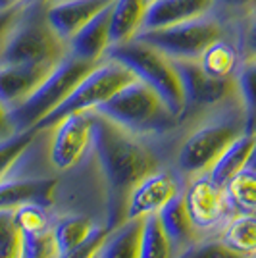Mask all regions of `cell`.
<instances>
[{
    "label": "cell",
    "mask_w": 256,
    "mask_h": 258,
    "mask_svg": "<svg viewBox=\"0 0 256 258\" xmlns=\"http://www.w3.org/2000/svg\"><path fill=\"white\" fill-rule=\"evenodd\" d=\"M177 133L164 137L137 135L93 110V143L89 154L95 158L106 189L110 212L106 229H114L125 220L127 199L135 185L158 168L171 164L164 160V145L177 141Z\"/></svg>",
    "instance_id": "1"
},
{
    "label": "cell",
    "mask_w": 256,
    "mask_h": 258,
    "mask_svg": "<svg viewBox=\"0 0 256 258\" xmlns=\"http://www.w3.org/2000/svg\"><path fill=\"white\" fill-rule=\"evenodd\" d=\"M245 133V106L237 95L220 106L181 121L171 166L185 181L208 173L220 156Z\"/></svg>",
    "instance_id": "2"
},
{
    "label": "cell",
    "mask_w": 256,
    "mask_h": 258,
    "mask_svg": "<svg viewBox=\"0 0 256 258\" xmlns=\"http://www.w3.org/2000/svg\"><path fill=\"white\" fill-rule=\"evenodd\" d=\"M68 43L46 18V2L27 0L0 44V64H58Z\"/></svg>",
    "instance_id": "3"
},
{
    "label": "cell",
    "mask_w": 256,
    "mask_h": 258,
    "mask_svg": "<svg viewBox=\"0 0 256 258\" xmlns=\"http://www.w3.org/2000/svg\"><path fill=\"white\" fill-rule=\"evenodd\" d=\"M95 112L137 135H175L181 125L179 118L171 114L160 95L141 79H135L117 91Z\"/></svg>",
    "instance_id": "4"
},
{
    "label": "cell",
    "mask_w": 256,
    "mask_h": 258,
    "mask_svg": "<svg viewBox=\"0 0 256 258\" xmlns=\"http://www.w3.org/2000/svg\"><path fill=\"white\" fill-rule=\"evenodd\" d=\"M106 56L121 62L133 72V76L137 79L152 87L168 104L171 114L181 121V116L185 112V95H183L181 77L170 56H166L162 50L154 48L149 43H143L139 39L110 46Z\"/></svg>",
    "instance_id": "5"
},
{
    "label": "cell",
    "mask_w": 256,
    "mask_h": 258,
    "mask_svg": "<svg viewBox=\"0 0 256 258\" xmlns=\"http://www.w3.org/2000/svg\"><path fill=\"white\" fill-rule=\"evenodd\" d=\"M98 62H89L81 60L74 54H66L64 58L56 64L48 77L41 85L35 89L31 97L25 102H22L18 108L8 112L12 131H25V129L35 127L43 118H46L52 110L60 106L70 93L74 91L77 83L95 68Z\"/></svg>",
    "instance_id": "6"
},
{
    "label": "cell",
    "mask_w": 256,
    "mask_h": 258,
    "mask_svg": "<svg viewBox=\"0 0 256 258\" xmlns=\"http://www.w3.org/2000/svg\"><path fill=\"white\" fill-rule=\"evenodd\" d=\"M135 79L137 77L133 76V72L129 68L106 56L77 83V87L60 106L52 110L46 118H43L35 125V129L52 127L62 118L75 114V112L96 110L100 104H104L108 98H112L117 91H121Z\"/></svg>",
    "instance_id": "7"
},
{
    "label": "cell",
    "mask_w": 256,
    "mask_h": 258,
    "mask_svg": "<svg viewBox=\"0 0 256 258\" xmlns=\"http://www.w3.org/2000/svg\"><path fill=\"white\" fill-rule=\"evenodd\" d=\"M229 29L235 27H227L214 14H206L203 18L173 23L168 27L141 31L137 39L152 44L171 60H199L201 54Z\"/></svg>",
    "instance_id": "8"
},
{
    "label": "cell",
    "mask_w": 256,
    "mask_h": 258,
    "mask_svg": "<svg viewBox=\"0 0 256 258\" xmlns=\"http://www.w3.org/2000/svg\"><path fill=\"white\" fill-rule=\"evenodd\" d=\"M173 64L181 77L185 95V112L181 121L195 118L206 110H212L239 95L237 77L220 79L208 76L201 68L199 60H173Z\"/></svg>",
    "instance_id": "9"
},
{
    "label": "cell",
    "mask_w": 256,
    "mask_h": 258,
    "mask_svg": "<svg viewBox=\"0 0 256 258\" xmlns=\"http://www.w3.org/2000/svg\"><path fill=\"white\" fill-rule=\"evenodd\" d=\"M93 143V110L75 112L50 127L48 158L58 173L75 170L91 151Z\"/></svg>",
    "instance_id": "10"
},
{
    "label": "cell",
    "mask_w": 256,
    "mask_h": 258,
    "mask_svg": "<svg viewBox=\"0 0 256 258\" xmlns=\"http://www.w3.org/2000/svg\"><path fill=\"white\" fill-rule=\"evenodd\" d=\"M185 203L201 235H218L225 222L237 214L227 199V191L216 185L208 173L197 175L183 187Z\"/></svg>",
    "instance_id": "11"
},
{
    "label": "cell",
    "mask_w": 256,
    "mask_h": 258,
    "mask_svg": "<svg viewBox=\"0 0 256 258\" xmlns=\"http://www.w3.org/2000/svg\"><path fill=\"white\" fill-rule=\"evenodd\" d=\"M183 187H185V179L177 173V170L171 164L162 166L135 185V189L131 191L127 199L125 220L156 214Z\"/></svg>",
    "instance_id": "12"
},
{
    "label": "cell",
    "mask_w": 256,
    "mask_h": 258,
    "mask_svg": "<svg viewBox=\"0 0 256 258\" xmlns=\"http://www.w3.org/2000/svg\"><path fill=\"white\" fill-rule=\"evenodd\" d=\"M56 64H0V104L8 112L35 93Z\"/></svg>",
    "instance_id": "13"
},
{
    "label": "cell",
    "mask_w": 256,
    "mask_h": 258,
    "mask_svg": "<svg viewBox=\"0 0 256 258\" xmlns=\"http://www.w3.org/2000/svg\"><path fill=\"white\" fill-rule=\"evenodd\" d=\"M114 0H54L46 4V18L54 31L68 43L75 33L83 29L98 12H102Z\"/></svg>",
    "instance_id": "14"
},
{
    "label": "cell",
    "mask_w": 256,
    "mask_h": 258,
    "mask_svg": "<svg viewBox=\"0 0 256 258\" xmlns=\"http://www.w3.org/2000/svg\"><path fill=\"white\" fill-rule=\"evenodd\" d=\"M156 214H158V220H160V226L164 229V233H166L168 241H170L173 256L177 252H181L185 247H189L193 241L203 237L199 233L197 226L193 224V218L189 214L187 203H185L183 189L173 195Z\"/></svg>",
    "instance_id": "15"
},
{
    "label": "cell",
    "mask_w": 256,
    "mask_h": 258,
    "mask_svg": "<svg viewBox=\"0 0 256 258\" xmlns=\"http://www.w3.org/2000/svg\"><path fill=\"white\" fill-rule=\"evenodd\" d=\"M110 12H112V4L106 6L102 12H98L83 29L75 33L68 41V52L81 60L100 62L106 56L108 48L112 46L110 43Z\"/></svg>",
    "instance_id": "16"
},
{
    "label": "cell",
    "mask_w": 256,
    "mask_h": 258,
    "mask_svg": "<svg viewBox=\"0 0 256 258\" xmlns=\"http://www.w3.org/2000/svg\"><path fill=\"white\" fill-rule=\"evenodd\" d=\"M214 0H154L149 4L143 31L168 27L212 14Z\"/></svg>",
    "instance_id": "17"
},
{
    "label": "cell",
    "mask_w": 256,
    "mask_h": 258,
    "mask_svg": "<svg viewBox=\"0 0 256 258\" xmlns=\"http://www.w3.org/2000/svg\"><path fill=\"white\" fill-rule=\"evenodd\" d=\"M199 64L212 77H237V72L243 64L241 48L237 43V27L229 29L224 37L214 41L199 58Z\"/></svg>",
    "instance_id": "18"
},
{
    "label": "cell",
    "mask_w": 256,
    "mask_h": 258,
    "mask_svg": "<svg viewBox=\"0 0 256 258\" xmlns=\"http://www.w3.org/2000/svg\"><path fill=\"white\" fill-rule=\"evenodd\" d=\"M149 0H114L110 12V43H129L143 31Z\"/></svg>",
    "instance_id": "19"
},
{
    "label": "cell",
    "mask_w": 256,
    "mask_h": 258,
    "mask_svg": "<svg viewBox=\"0 0 256 258\" xmlns=\"http://www.w3.org/2000/svg\"><path fill=\"white\" fill-rule=\"evenodd\" d=\"M145 218H127L114 229H108V235L98 250L100 258H139L143 241Z\"/></svg>",
    "instance_id": "20"
},
{
    "label": "cell",
    "mask_w": 256,
    "mask_h": 258,
    "mask_svg": "<svg viewBox=\"0 0 256 258\" xmlns=\"http://www.w3.org/2000/svg\"><path fill=\"white\" fill-rule=\"evenodd\" d=\"M256 143V133H245L233 145L220 156V160L210 168V179L220 187H227L239 172H243L246 166V160L250 156V151Z\"/></svg>",
    "instance_id": "21"
},
{
    "label": "cell",
    "mask_w": 256,
    "mask_h": 258,
    "mask_svg": "<svg viewBox=\"0 0 256 258\" xmlns=\"http://www.w3.org/2000/svg\"><path fill=\"white\" fill-rule=\"evenodd\" d=\"M218 237L235 252L248 258H256V212L233 214Z\"/></svg>",
    "instance_id": "22"
},
{
    "label": "cell",
    "mask_w": 256,
    "mask_h": 258,
    "mask_svg": "<svg viewBox=\"0 0 256 258\" xmlns=\"http://www.w3.org/2000/svg\"><path fill=\"white\" fill-rule=\"evenodd\" d=\"M96 226L98 224L87 216H62L54 220V239L60 250V256L77 247L81 241H85Z\"/></svg>",
    "instance_id": "23"
},
{
    "label": "cell",
    "mask_w": 256,
    "mask_h": 258,
    "mask_svg": "<svg viewBox=\"0 0 256 258\" xmlns=\"http://www.w3.org/2000/svg\"><path fill=\"white\" fill-rule=\"evenodd\" d=\"M227 199L237 214L256 212V173L243 170L225 187Z\"/></svg>",
    "instance_id": "24"
},
{
    "label": "cell",
    "mask_w": 256,
    "mask_h": 258,
    "mask_svg": "<svg viewBox=\"0 0 256 258\" xmlns=\"http://www.w3.org/2000/svg\"><path fill=\"white\" fill-rule=\"evenodd\" d=\"M239 97L246 114V133H256V58L243 60L237 72Z\"/></svg>",
    "instance_id": "25"
},
{
    "label": "cell",
    "mask_w": 256,
    "mask_h": 258,
    "mask_svg": "<svg viewBox=\"0 0 256 258\" xmlns=\"http://www.w3.org/2000/svg\"><path fill=\"white\" fill-rule=\"evenodd\" d=\"M139 258H173V250L160 226L158 214L145 216Z\"/></svg>",
    "instance_id": "26"
},
{
    "label": "cell",
    "mask_w": 256,
    "mask_h": 258,
    "mask_svg": "<svg viewBox=\"0 0 256 258\" xmlns=\"http://www.w3.org/2000/svg\"><path fill=\"white\" fill-rule=\"evenodd\" d=\"M173 258H248L229 248L218 235H203Z\"/></svg>",
    "instance_id": "27"
},
{
    "label": "cell",
    "mask_w": 256,
    "mask_h": 258,
    "mask_svg": "<svg viewBox=\"0 0 256 258\" xmlns=\"http://www.w3.org/2000/svg\"><path fill=\"white\" fill-rule=\"evenodd\" d=\"M35 135H37V129L31 127L25 129V131L12 133L6 139H0V181L6 177V173L12 170V166L18 162L22 152L29 147V143Z\"/></svg>",
    "instance_id": "28"
},
{
    "label": "cell",
    "mask_w": 256,
    "mask_h": 258,
    "mask_svg": "<svg viewBox=\"0 0 256 258\" xmlns=\"http://www.w3.org/2000/svg\"><path fill=\"white\" fill-rule=\"evenodd\" d=\"M23 233L14 220V210H0V258H20Z\"/></svg>",
    "instance_id": "29"
},
{
    "label": "cell",
    "mask_w": 256,
    "mask_h": 258,
    "mask_svg": "<svg viewBox=\"0 0 256 258\" xmlns=\"http://www.w3.org/2000/svg\"><path fill=\"white\" fill-rule=\"evenodd\" d=\"M52 227L37 233H23V247L20 258H60Z\"/></svg>",
    "instance_id": "30"
},
{
    "label": "cell",
    "mask_w": 256,
    "mask_h": 258,
    "mask_svg": "<svg viewBox=\"0 0 256 258\" xmlns=\"http://www.w3.org/2000/svg\"><path fill=\"white\" fill-rule=\"evenodd\" d=\"M256 12V0H214L212 14L227 27H239Z\"/></svg>",
    "instance_id": "31"
},
{
    "label": "cell",
    "mask_w": 256,
    "mask_h": 258,
    "mask_svg": "<svg viewBox=\"0 0 256 258\" xmlns=\"http://www.w3.org/2000/svg\"><path fill=\"white\" fill-rule=\"evenodd\" d=\"M14 220L22 233H37L54 226V218L48 208L39 205H23L14 210Z\"/></svg>",
    "instance_id": "32"
},
{
    "label": "cell",
    "mask_w": 256,
    "mask_h": 258,
    "mask_svg": "<svg viewBox=\"0 0 256 258\" xmlns=\"http://www.w3.org/2000/svg\"><path fill=\"white\" fill-rule=\"evenodd\" d=\"M108 235V229L102 224L98 226L89 233L85 241H81L77 247H74L72 250H68L66 254H62L60 258H95L98 254V250L102 248V243Z\"/></svg>",
    "instance_id": "33"
},
{
    "label": "cell",
    "mask_w": 256,
    "mask_h": 258,
    "mask_svg": "<svg viewBox=\"0 0 256 258\" xmlns=\"http://www.w3.org/2000/svg\"><path fill=\"white\" fill-rule=\"evenodd\" d=\"M237 43L243 60L256 58V12L237 27Z\"/></svg>",
    "instance_id": "34"
},
{
    "label": "cell",
    "mask_w": 256,
    "mask_h": 258,
    "mask_svg": "<svg viewBox=\"0 0 256 258\" xmlns=\"http://www.w3.org/2000/svg\"><path fill=\"white\" fill-rule=\"evenodd\" d=\"M22 6H20V8H22ZM20 8H14V10H8V12H0V44H2V41H4V37L8 35V31H10L14 20L18 18Z\"/></svg>",
    "instance_id": "35"
},
{
    "label": "cell",
    "mask_w": 256,
    "mask_h": 258,
    "mask_svg": "<svg viewBox=\"0 0 256 258\" xmlns=\"http://www.w3.org/2000/svg\"><path fill=\"white\" fill-rule=\"evenodd\" d=\"M12 133V125H10V119H8V110L0 104V139H6L10 137Z\"/></svg>",
    "instance_id": "36"
},
{
    "label": "cell",
    "mask_w": 256,
    "mask_h": 258,
    "mask_svg": "<svg viewBox=\"0 0 256 258\" xmlns=\"http://www.w3.org/2000/svg\"><path fill=\"white\" fill-rule=\"evenodd\" d=\"M27 0H0V12H8L14 8H20Z\"/></svg>",
    "instance_id": "37"
},
{
    "label": "cell",
    "mask_w": 256,
    "mask_h": 258,
    "mask_svg": "<svg viewBox=\"0 0 256 258\" xmlns=\"http://www.w3.org/2000/svg\"><path fill=\"white\" fill-rule=\"evenodd\" d=\"M245 170L256 173V143H254V147H252V151H250V156H248V160H246Z\"/></svg>",
    "instance_id": "38"
},
{
    "label": "cell",
    "mask_w": 256,
    "mask_h": 258,
    "mask_svg": "<svg viewBox=\"0 0 256 258\" xmlns=\"http://www.w3.org/2000/svg\"><path fill=\"white\" fill-rule=\"evenodd\" d=\"M39 2H46V4H50V2H54V0H39Z\"/></svg>",
    "instance_id": "39"
},
{
    "label": "cell",
    "mask_w": 256,
    "mask_h": 258,
    "mask_svg": "<svg viewBox=\"0 0 256 258\" xmlns=\"http://www.w3.org/2000/svg\"><path fill=\"white\" fill-rule=\"evenodd\" d=\"M150 2H154V0H149V4H150Z\"/></svg>",
    "instance_id": "40"
},
{
    "label": "cell",
    "mask_w": 256,
    "mask_h": 258,
    "mask_svg": "<svg viewBox=\"0 0 256 258\" xmlns=\"http://www.w3.org/2000/svg\"><path fill=\"white\" fill-rule=\"evenodd\" d=\"M95 258H100V256H98V254H96V256H95Z\"/></svg>",
    "instance_id": "41"
}]
</instances>
